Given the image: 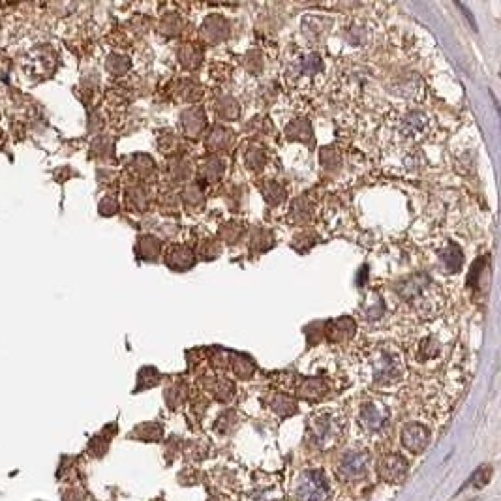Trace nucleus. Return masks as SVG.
<instances>
[{
    "label": "nucleus",
    "instance_id": "obj_2",
    "mask_svg": "<svg viewBox=\"0 0 501 501\" xmlns=\"http://www.w3.org/2000/svg\"><path fill=\"white\" fill-rule=\"evenodd\" d=\"M434 284L430 282L427 274H413L409 276L404 282L398 284L396 291L398 295L406 301V303L413 304L415 308H430L432 306V301L430 299V293H432Z\"/></svg>",
    "mask_w": 501,
    "mask_h": 501
},
{
    "label": "nucleus",
    "instance_id": "obj_28",
    "mask_svg": "<svg viewBox=\"0 0 501 501\" xmlns=\"http://www.w3.org/2000/svg\"><path fill=\"white\" fill-rule=\"evenodd\" d=\"M244 164H246L250 171H261L267 164L265 150L257 147V145H252V147L244 152Z\"/></svg>",
    "mask_w": 501,
    "mask_h": 501
},
{
    "label": "nucleus",
    "instance_id": "obj_18",
    "mask_svg": "<svg viewBox=\"0 0 501 501\" xmlns=\"http://www.w3.org/2000/svg\"><path fill=\"white\" fill-rule=\"evenodd\" d=\"M223 171H225V164H223L222 158H209L207 161L201 164L199 167V179H203L205 182H216L223 177Z\"/></svg>",
    "mask_w": 501,
    "mask_h": 501
},
{
    "label": "nucleus",
    "instance_id": "obj_42",
    "mask_svg": "<svg viewBox=\"0 0 501 501\" xmlns=\"http://www.w3.org/2000/svg\"><path fill=\"white\" fill-rule=\"evenodd\" d=\"M137 432L141 434L143 432V438L145 440H158L161 436V428L160 427H156V424H152V422H149V424H143V427L137 428Z\"/></svg>",
    "mask_w": 501,
    "mask_h": 501
},
{
    "label": "nucleus",
    "instance_id": "obj_40",
    "mask_svg": "<svg viewBox=\"0 0 501 501\" xmlns=\"http://www.w3.org/2000/svg\"><path fill=\"white\" fill-rule=\"evenodd\" d=\"M107 68H109V72H113V74L122 75L126 70L130 68V62H128V58H124V56L115 55L107 62Z\"/></svg>",
    "mask_w": 501,
    "mask_h": 501
},
{
    "label": "nucleus",
    "instance_id": "obj_27",
    "mask_svg": "<svg viewBox=\"0 0 501 501\" xmlns=\"http://www.w3.org/2000/svg\"><path fill=\"white\" fill-rule=\"evenodd\" d=\"M190 173H192V167H190L188 160L175 156L171 166H169V179H173V182H184V180L190 179Z\"/></svg>",
    "mask_w": 501,
    "mask_h": 501
},
{
    "label": "nucleus",
    "instance_id": "obj_39",
    "mask_svg": "<svg viewBox=\"0 0 501 501\" xmlns=\"http://www.w3.org/2000/svg\"><path fill=\"white\" fill-rule=\"evenodd\" d=\"M182 26H184V23H182V19L177 15V13H171V15H167L166 17V23H164V31H166V34H171V36H177V34H180L182 32Z\"/></svg>",
    "mask_w": 501,
    "mask_h": 501
},
{
    "label": "nucleus",
    "instance_id": "obj_43",
    "mask_svg": "<svg viewBox=\"0 0 501 501\" xmlns=\"http://www.w3.org/2000/svg\"><path fill=\"white\" fill-rule=\"evenodd\" d=\"M488 477H490V468H484L483 466V468H479V471L473 475L471 483H477L475 486H484L486 481H488Z\"/></svg>",
    "mask_w": 501,
    "mask_h": 501
},
{
    "label": "nucleus",
    "instance_id": "obj_10",
    "mask_svg": "<svg viewBox=\"0 0 501 501\" xmlns=\"http://www.w3.org/2000/svg\"><path fill=\"white\" fill-rule=\"evenodd\" d=\"M205 126H207V117H205L203 107H188L186 111L180 113V128L184 136L196 139L203 134Z\"/></svg>",
    "mask_w": 501,
    "mask_h": 501
},
{
    "label": "nucleus",
    "instance_id": "obj_21",
    "mask_svg": "<svg viewBox=\"0 0 501 501\" xmlns=\"http://www.w3.org/2000/svg\"><path fill=\"white\" fill-rule=\"evenodd\" d=\"M229 365H231V370L235 374L237 378L241 379H248L252 378V374L255 370V365L252 360L248 359L246 355H241V353H231V357H229Z\"/></svg>",
    "mask_w": 501,
    "mask_h": 501
},
{
    "label": "nucleus",
    "instance_id": "obj_17",
    "mask_svg": "<svg viewBox=\"0 0 501 501\" xmlns=\"http://www.w3.org/2000/svg\"><path fill=\"white\" fill-rule=\"evenodd\" d=\"M179 61L186 70H198L203 61V51L198 44H182L179 47Z\"/></svg>",
    "mask_w": 501,
    "mask_h": 501
},
{
    "label": "nucleus",
    "instance_id": "obj_22",
    "mask_svg": "<svg viewBox=\"0 0 501 501\" xmlns=\"http://www.w3.org/2000/svg\"><path fill=\"white\" fill-rule=\"evenodd\" d=\"M126 203H128V207H130L134 212L147 211V207H149L147 190L139 184L128 188V192H126Z\"/></svg>",
    "mask_w": 501,
    "mask_h": 501
},
{
    "label": "nucleus",
    "instance_id": "obj_36",
    "mask_svg": "<svg viewBox=\"0 0 501 501\" xmlns=\"http://www.w3.org/2000/svg\"><path fill=\"white\" fill-rule=\"evenodd\" d=\"M438 355H440V342L432 338V336H428L427 340H422L421 347H419V359H434V357H438Z\"/></svg>",
    "mask_w": 501,
    "mask_h": 501
},
{
    "label": "nucleus",
    "instance_id": "obj_32",
    "mask_svg": "<svg viewBox=\"0 0 501 501\" xmlns=\"http://www.w3.org/2000/svg\"><path fill=\"white\" fill-rule=\"evenodd\" d=\"M289 218L297 223H306V220H310V203L306 201V198H299L293 201Z\"/></svg>",
    "mask_w": 501,
    "mask_h": 501
},
{
    "label": "nucleus",
    "instance_id": "obj_30",
    "mask_svg": "<svg viewBox=\"0 0 501 501\" xmlns=\"http://www.w3.org/2000/svg\"><path fill=\"white\" fill-rule=\"evenodd\" d=\"M182 201H184L186 207H190V209H198V207H201L205 201V196H203V190H201V186L199 184L186 186L184 193H182Z\"/></svg>",
    "mask_w": 501,
    "mask_h": 501
},
{
    "label": "nucleus",
    "instance_id": "obj_38",
    "mask_svg": "<svg viewBox=\"0 0 501 501\" xmlns=\"http://www.w3.org/2000/svg\"><path fill=\"white\" fill-rule=\"evenodd\" d=\"M233 392H235V387H233V383L228 381V379H218L216 385H214V396H216L218 400H222V402L231 400Z\"/></svg>",
    "mask_w": 501,
    "mask_h": 501
},
{
    "label": "nucleus",
    "instance_id": "obj_14",
    "mask_svg": "<svg viewBox=\"0 0 501 501\" xmlns=\"http://www.w3.org/2000/svg\"><path fill=\"white\" fill-rule=\"evenodd\" d=\"M235 141V134L228 128H223V126H214L211 132H209V136H207V149L211 150V152H222V150H228L231 145Z\"/></svg>",
    "mask_w": 501,
    "mask_h": 501
},
{
    "label": "nucleus",
    "instance_id": "obj_29",
    "mask_svg": "<svg viewBox=\"0 0 501 501\" xmlns=\"http://www.w3.org/2000/svg\"><path fill=\"white\" fill-rule=\"evenodd\" d=\"M177 96H180L182 100H186V102H196V100H199L201 96H203V90H201V87L199 85H196L193 81L190 79H182L177 83Z\"/></svg>",
    "mask_w": 501,
    "mask_h": 501
},
{
    "label": "nucleus",
    "instance_id": "obj_7",
    "mask_svg": "<svg viewBox=\"0 0 501 501\" xmlns=\"http://www.w3.org/2000/svg\"><path fill=\"white\" fill-rule=\"evenodd\" d=\"M428 441H430V432L427 427H422L419 422H409L404 427L402 443L413 454H421L428 447Z\"/></svg>",
    "mask_w": 501,
    "mask_h": 501
},
{
    "label": "nucleus",
    "instance_id": "obj_41",
    "mask_svg": "<svg viewBox=\"0 0 501 501\" xmlns=\"http://www.w3.org/2000/svg\"><path fill=\"white\" fill-rule=\"evenodd\" d=\"M222 252V248L218 244L216 241H205L201 246H199V254L203 255L205 260H212V257H218V254Z\"/></svg>",
    "mask_w": 501,
    "mask_h": 501
},
{
    "label": "nucleus",
    "instance_id": "obj_19",
    "mask_svg": "<svg viewBox=\"0 0 501 501\" xmlns=\"http://www.w3.org/2000/svg\"><path fill=\"white\" fill-rule=\"evenodd\" d=\"M160 248L161 244L156 237H141L136 246L137 257L143 261H156L160 255Z\"/></svg>",
    "mask_w": 501,
    "mask_h": 501
},
{
    "label": "nucleus",
    "instance_id": "obj_23",
    "mask_svg": "<svg viewBox=\"0 0 501 501\" xmlns=\"http://www.w3.org/2000/svg\"><path fill=\"white\" fill-rule=\"evenodd\" d=\"M325 392H327V385H325V381L317 378L303 379L301 385H299V395L303 396V398H308V400H317Z\"/></svg>",
    "mask_w": 501,
    "mask_h": 501
},
{
    "label": "nucleus",
    "instance_id": "obj_3",
    "mask_svg": "<svg viewBox=\"0 0 501 501\" xmlns=\"http://www.w3.org/2000/svg\"><path fill=\"white\" fill-rule=\"evenodd\" d=\"M338 432H340V427H338V421L333 413H317L314 415L308 422V430H306V436L308 440L317 447H327L331 443L336 441L338 438Z\"/></svg>",
    "mask_w": 501,
    "mask_h": 501
},
{
    "label": "nucleus",
    "instance_id": "obj_25",
    "mask_svg": "<svg viewBox=\"0 0 501 501\" xmlns=\"http://www.w3.org/2000/svg\"><path fill=\"white\" fill-rule=\"evenodd\" d=\"M274 244V235L269 231V229L263 228H255L250 235V246L254 252H265V250H271Z\"/></svg>",
    "mask_w": 501,
    "mask_h": 501
},
{
    "label": "nucleus",
    "instance_id": "obj_12",
    "mask_svg": "<svg viewBox=\"0 0 501 501\" xmlns=\"http://www.w3.org/2000/svg\"><path fill=\"white\" fill-rule=\"evenodd\" d=\"M428 128V117L421 111H411L400 120L398 130L404 139H417L421 137Z\"/></svg>",
    "mask_w": 501,
    "mask_h": 501
},
{
    "label": "nucleus",
    "instance_id": "obj_13",
    "mask_svg": "<svg viewBox=\"0 0 501 501\" xmlns=\"http://www.w3.org/2000/svg\"><path fill=\"white\" fill-rule=\"evenodd\" d=\"M366 468H368V456L365 452H349L342 458L340 473L346 479H360L365 477Z\"/></svg>",
    "mask_w": 501,
    "mask_h": 501
},
{
    "label": "nucleus",
    "instance_id": "obj_4",
    "mask_svg": "<svg viewBox=\"0 0 501 501\" xmlns=\"http://www.w3.org/2000/svg\"><path fill=\"white\" fill-rule=\"evenodd\" d=\"M331 486L321 470L306 471L297 486V501H327Z\"/></svg>",
    "mask_w": 501,
    "mask_h": 501
},
{
    "label": "nucleus",
    "instance_id": "obj_16",
    "mask_svg": "<svg viewBox=\"0 0 501 501\" xmlns=\"http://www.w3.org/2000/svg\"><path fill=\"white\" fill-rule=\"evenodd\" d=\"M440 261L443 263L445 267L447 273H458L462 265H464V255H462V250L456 246V244H452L449 242L443 250L440 252Z\"/></svg>",
    "mask_w": 501,
    "mask_h": 501
},
{
    "label": "nucleus",
    "instance_id": "obj_5",
    "mask_svg": "<svg viewBox=\"0 0 501 501\" xmlns=\"http://www.w3.org/2000/svg\"><path fill=\"white\" fill-rule=\"evenodd\" d=\"M360 422L368 432H379L389 424V409L378 402L365 404L360 409Z\"/></svg>",
    "mask_w": 501,
    "mask_h": 501
},
{
    "label": "nucleus",
    "instance_id": "obj_9",
    "mask_svg": "<svg viewBox=\"0 0 501 501\" xmlns=\"http://www.w3.org/2000/svg\"><path fill=\"white\" fill-rule=\"evenodd\" d=\"M166 265L171 269V271H177V273H184V271H190L193 265H196V255L188 246H182V244H171V246L166 250Z\"/></svg>",
    "mask_w": 501,
    "mask_h": 501
},
{
    "label": "nucleus",
    "instance_id": "obj_8",
    "mask_svg": "<svg viewBox=\"0 0 501 501\" xmlns=\"http://www.w3.org/2000/svg\"><path fill=\"white\" fill-rule=\"evenodd\" d=\"M229 34H231V26L228 19L222 15H209L201 26V38L207 44H220L223 40H228Z\"/></svg>",
    "mask_w": 501,
    "mask_h": 501
},
{
    "label": "nucleus",
    "instance_id": "obj_35",
    "mask_svg": "<svg viewBox=\"0 0 501 501\" xmlns=\"http://www.w3.org/2000/svg\"><path fill=\"white\" fill-rule=\"evenodd\" d=\"M158 383H160V374H158V370L147 366V368H143V370L139 372V385H137V389H150V387H154V385Z\"/></svg>",
    "mask_w": 501,
    "mask_h": 501
},
{
    "label": "nucleus",
    "instance_id": "obj_11",
    "mask_svg": "<svg viewBox=\"0 0 501 501\" xmlns=\"http://www.w3.org/2000/svg\"><path fill=\"white\" fill-rule=\"evenodd\" d=\"M323 333L327 334L328 342H346L355 334V321L349 316H342L338 319H331L323 325Z\"/></svg>",
    "mask_w": 501,
    "mask_h": 501
},
{
    "label": "nucleus",
    "instance_id": "obj_20",
    "mask_svg": "<svg viewBox=\"0 0 501 501\" xmlns=\"http://www.w3.org/2000/svg\"><path fill=\"white\" fill-rule=\"evenodd\" d=\"M214 113H216L222 120H237L239 115H241V107H239L235 98H231V96H220V98L214 102Z\"/></svg>",
    "mask_w": 501,
    "mask_h": 501
},
{
    "label": "nucleus",
    "instance_id": "obj_15",
    "mask_svg": "<svg viewBox=\"0 0 501 501\" xmlns=\"http://www.w3.org/2000/svg\"><path fill=\"white\" fill-rule=\"evenodd\" d=\"M285 136L291 141H303L314 145V130H312V124L308 122V118H297V120L287 124Z\"/></svg>",
    "mask_w": 501,
    "mask_h": 501
},
{
    "label": "nucleus",
    "instance_id": "obj_33",
    "mask_svg": "<svg viewBox=\"0 0 501 501\" xmlns=\"http://www.w3.org/2000/svg\"><path fill=\"white\" fill-rule=\"evenodd\" d=\"M273 409L278 415L285 417V415H291L297 411V404H295V400H291L289 396L276 395V398L273 400Z\"/></svg>",
    "mask_w": 501,
    "mask_h": 501
},
{
    "label": "nucleus",
    "instance_id": "obj_34",
    "mask_svg": "<svg viewBox=\"0 0 501 501\" xmlns=\"http://www.w3.org/2000/svg\"><path fill=\"white\" fill-rule=\"evenodd\" d=\"M242 235H244V225H242V223L229 222V223H223L222 229H220V237L228 242L241 241Z\"/></svg>",
    "mask_w": 501,
    "mask_h": 501
},
{
    "label": "nucleus",
    "instance_id": "obj_26",
    "mask_svg": "<svg viewBox=\"0 0 501 501\" xmlns=\"http://www.w3.org/2000/svg\"><path fill=\"white\" fill-rule=\"evenodd\" d=\"M132 169L136 171L137 177H141V179H147L150 180L154 177L156 173V166L152 158L147 154H136L132 158Z\"/></svg>",
    "mask_w": 501,
    "mask_h": 501
},
{
    "label": "nucleus",
    "instance_id": "obj_31",
    "mask_svg": "<svg viewBox=\"0 0 501 501\" xmlns=\"http://www.w3.org/2000/svg\"><path fill=\"white\" fill-rule=\"evenodd\" d=\"M323 70V58L317 53H310L301 61V74L303 75H316Z\"/></svg>",
    "mask_w": 501,
    "mask_h": 501
},
{
    "label": "nucleus",
    "instance_id": "obj_6",
    "mask_svg": "<svg viewBox=\"0 0 501 501\" xmlns=\"http://www.w3.org/2000/svg\"><path fill=\"white\" fill-rule=\"evenodd\" d=\"M378 473L387 483H400L408 473V460L400 454H387L379 462Z\"/></svg>",
    "mask_w": 501,
    "mask_h": 501
},
{
    "label": "nucleus",
    "instance_id": "obj_24",
    "mask_svg": "<svg viewBox=\"0 0 501 501\" xmlns=\"http://www.w3.org/2000/svg\"><path fill=\"white\" fill-rule=\"evenodd\" d=\"M260 190L269 205H280L285 199V188L276 180H265L261 182Z\"/></svg>",
    "mask_w": 501,
    "mask_h": 501
},
{
    "label": "nucleus",
    "instance_id": "obj_1",
    "mask_svg": "<svg viewBox=\"0 0 501 501\" xmlns=\"http://www.w3.org/2000/svg\"><path fill=\"white\" fill-rule=\"evenodd\" d=\"M368 370L372 381L378 385H392L404 378V360L398 349L390 346H379L368 357Z\"/></svg>",
    "mask_w": 501,
    "mask_h": 501
},
{
    "label": "nucleus",
    "instance_id": "obj_37",
    "mask_svg": "<svg viewBox=\"0 0 501 501\" xmlns=\"http://www.w3.org/2000/svg\"><path fill=\"white\" fill-rule=\"evenodd\" d=\"M319 161H321V166L325 167L327 171H336V169L340 167L342 158L334 149H323L321 154H319Z\"/></svg>",
    "mask_w": 501,
    "mask_h": 501
}]
</instances>
